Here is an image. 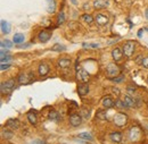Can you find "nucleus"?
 I'll return each mask as SVG.
<instances>
[{
    "instance_id": "9d476101",
    "label": "nucleus",
    "mask_w": 148,
    "mask_h": 144,
    "mask_svg": "<svg viewBox=\"0 0 148 144\" xmlns=\"http://www.w3.org/2000/svg\"><path fill=\"white\" fill-rule=\"evenodd\" d=\"M89 85L84 82V83H81V84H79V86H77V93H79V95H81V96H84V95H87L88 93H89Z\"/></svg>"
},
{
    "instance_id": "a19ab883",
    "label": "nucleus",
    "mask_w": 148,
    "mask_h": 144,
    "mask_svg": "<svg viewBox=\"0 0 148 144\" xmlns=\"http://www.w3.org/2000/svg\"><path fill=\"white\" fill-rule=\"evenodd\" d=\"M112 91H113V93H114L116 96H119V95H120V91H119V89H115V88H113V89H112Z\"/></svg>"
},
{
    "instance_id": "bb28decb",
    "label": "nucleus",
    "mask_w": 148,
    "mask_h": 144,
    "mask_svg": "<svg viewBox=\"0 0 148 144\" xmlns=\"http://www.w3.org/2000/svg\"><path fill=\"white\" fill-rule=\"evenodd\" d=\"M81 19H82L83 22L88 23V24H91L93 22V17L91 15H89V14H83V15L81 16Z\"/></svg>"
},
{
    "instance_id": "f3484780",
    "label": "nucleus",
    "mask_w": 148,
    "mask_h": 144,
    "mask_svg": "<svg viewBox=\"0 0 148 144\" xmlns=\"http://www.w3.org/2000/svg\"><path fill=\"white\" fill-rule=\"evenodd\" d=\"M6 127L10 128V129H17L19 127L18 119H9L6 122Z\"/></svg>"
},
{
    "instance_id": "2eb2a0df",
    "label": "nucleus",
    "mask_w": 148,
    "mask_h": 144,
    "mask_svg": "<svg viewBox=\"0 0 148 144\" xmlns=\"http://www.w3.org/2000/svg\"><path fill=\"white\" fill-rule=\"evenodd\" d=\"M38 72H39V75H40V76H46V75L49 73V66H48L47 64L42 62V64L39 65Z\"/></svg>"
},
{
    "instance_id": "c85d7f7f",
    "label": "nucleus",
    "mask_w": 148,
    "mask_h": 144,
    "mask_svg": "<svg viewBox=\"0 0 148 144\" xmlns=\"http://www.w3.org/2000/svg\"><path fill=\"white\" fill-rule=\"evenodd\" d=\"M13 47V42H10L9 40H3V41H1V48H7V49H9V48H12Z\"/></svg>"
},
{
    "instance_id": "f257e3e1",
    "label": "nucleus",
    "mask_w": 148,
    "mask_h": 144,
    "mask_svg": "<svg viewBox=\"0 0 148 144\" xmlns=\"http://www.w3.org/2000/svg\"><path fill=\"white\" fill-rule=\"evenodd\" d=\"M128 120H129L128 116H127L125 113H123V112H117V113L114 116V118H113V123L117 127L125 126V125L128 124Z\"/></svg>"
},
{
    "instance_id": "c03bdc74",
    "label": "nucleus",
    "mask_w": 148,
    "mask_h": 144,
    "mask_svg": "<svg viewBox=\"0 0 148 144\" xmlns=\"http://www.w3.org/2000/svg\"><path fill=\"white\" fill-rule=\"evenodd\" d=\"M72 3H73V5H77V1H76V0H72Z\"/></svg>"
},
{
    "instance_id": "58836bf2",
    "label": "nucleus",
    "mask_w": 148,
    "mask_h": 144,
    "mask_svg": "<svg viewBox=\"0 0 148 144\" xmlns=\"http://www.w3.org/2000/svg\"><path fill=\"white\" fill-rule=\"evenodd\" d=\"M32 144H47L46 141H42V140H34Z\"/></svg>"
},
{
    "instance_id": "ea45409f",
    "label": "nucleus",
    "mask_w": 148,
    "mask_h": 144,
    "mask_svg": "<svg viewBox=\"0 0 148 144\" xmlns=\"http://www.w3.org/2000/svg\"><path fill=\"white\" fill-rule=\"evenodd\" d=\"M127 91H128V93H129V94H133V93L136 92V89H134V88H132V86H128Z\"/></svg>"
},
{
    "instance_id": "6ab92c4d",
    "label": "nucleus",
    "mask_w": 148,
    "mask_h": 144,
    "mask_svg": "<svg viewBox=\"0 0 148 144\" xmlns=\"http://www.w3.org/2000/svg\"><path fill=\"white\" fill-rule=\"evenodd\" d=\"M1 32L3 34H8L10 32V24L7 20H1Z\"/></svg>"
},
{
    "instance_id": "473e14b6",
    "label": "nucleus",
    "mask_w": 148,
    "mask_h": 144,
    "mask_svg": "<svg viewBox=\"0 0 148 144\" xmlns=\"http://www.w3.org/2000/svg\"><path fill=\"white\" fill-rule=\"evenodd\" d=\"M115 83H121V82H123L124 81V76L123 75H120V76H116V77H114V78H112Z\"/></svg>"
},
{
    "instance_id": "423d86ee",
    "label": "nucleus",
    "mask_w": 148,
    "mask_h": 144,
    "mask_svg": "<svg viewBox=\"0 0 148 144\" xmlns=\"http://www.w3.org/2000/svg\"><path fill=\"white\" fill-rule=\"evenodd\" d=\"M82 116L79 113H73L70 116V124L73 127H77L82 124Z\"/></svg>"
},
{
    "instance_id": "b1692460",
    "label": "nucleus",
    "mask_w": 148,
    "mask_h": 144,
    "mask_svg": "<svg viewBox=\"0 0 148 144\" xmlns=\"http://www.w3.org/2000/svg\"><path fill=\"white\" fill-rule=\"evenodd\" d=\"M77 137L79 139H81V140H84V141H92V135L90 134V133H80L79 135H77Z\"/></svg>"
},
{
    "instance_id": "9b49d317",
    "label": "nucleus",
    "mask_w": 148,
    "mask_h": 144,
    "mask_svg": "<svg viewBox=\"0 0 148 144\" xmlns=\"http://www.w3.org/2000/svg\"><path fill=\"white\" fill-rule=\"evenodd\" d=\"M32 79V75L26 74V73H22L18 76V83L19 84H27L30 83V81Z\"/></svg>"
},
{
    "instance_id": "a211bd4d",
    "label": "nucleus",
    "mask_w": 148,
    "mask_h": 144,
    "mask_svg": "<svg viewBox=\"0 0 148 144\" xmlns=\"http://www.w3.org/2000/svg\"><path fill=\"white\" fill-rule=\"evenodd\" d=\"M110 137H111L112 141L115 142V143H120L122 141V134L120 132H113V133L110 134Z\"/></svg>"
},
{
    "instance_id": "4468645a",
    "label": "nucleus",
    "mask_w": 148,
    "mask_h": 144,
    "mask_svg": "<svg viewBox=\"0 0 148 144\" xmlns=\"http://www.w3.org/2000/svg\"><path fill=\"white\" fill-rule=\"evenodd\" d=\"M107 6H108L107 0H95L93 1V7L96 9H103V8H106Z\"/></svg>"
},
{
    "instance_id": "393cba45",
    "label": "nucleus",
    "mask_w": 148,
    "mask_h": 144,
    "mask_svg": "<svg viewBox=\"0 0 148 144\" xmlns=\"http://www.w3.org/2000/svg\"><path fill=\"white\" fill-rule=\"evenodd\" d=\"M24 40H25V37H24L23 34H21V33L15 34V35H14V39H13L14 43H16V44H21V43H23V42H24Z\"/></svg>"
},
{
    "instance_id": "f704fd0d",
    "label": "nucleus",
    "mask_w": 148,
    "mask_h": 144,
    "mask_svg": "<svg viewBox=\"0 0 148 144\" xmlns=\"http://www.w3.org/2000/svg\"><path fill=\"white\" fill-rule=\"evenodd\" d=\"M83 47L84 48H93V49H96V48H98L99 46L98 44H96V43H89V44H87V43H83Z\"/></svg>"
},
{
    "instance_id": "412c9836",
    "label": "nucleus",
    "mask_w": 148,
    "mask_h": 144,
    "mask_svg": "<svg viewBox=\"0 0 148 144\" xmlns=\"http://www.w3.org/2000/svg\"><path fill=\"white\" fill-rule=\"evenodd\" d=\"M27 119H29V122H30L32 125H37L38 117H37V113H36V112H33V111H29V112H27Z\"/></svg>"
},
{
    "instance_id": "72a5a7b5",
    "label": "nucleus",
    "mask_w": 148,
    "mask_h": 144,
    "mask_svg": "<svg viewBox=\"0 0 148 144\" xmlns=\"http://www.w3.org/2000/svg\"><path fill=\"white\" fill-rule=\"evenodd\" d=\"M2 136H5L6 139H10L13 136L12 132H7V130H2Z\"/></svg>"
},
{
    "instance_id": "39448f33",
    "label": "nucleus",
    "mask_w": 148,
    "mask_h": 144,
    "mask_svg": "<svg viewBox=\"0 0 148 144\" xmlns=\"http://www.w3.org/2000/svg\"><path fill=\"white\" fill-rule=\"evenodd\" d=\"M77 65H79V62H76V66H75V68H76V77L80 78L82 82H88L89 78H90V75L88 74V72H87L86 69L81 68V67L77 66Z\"/></svg>"
},
{
    "instance_id": "a878e982",
    "label": "nucleus",
    "mask_w": 148,
    "mask_h": 144,
    "mask_svg": "<svg viewBox=\"0 0 148 144\" xmlns=\"http://www.w3.org/2000/svg\"><path fill=\"white\" fill-rule=\"evenodd\" d=\"M51 50H53V51H58V52H60V51H65V50H66V47L63 46V44L56 43L55 46L51 48Z\"/></svg>"
},
{
    "instance_id": "c9c22d12",
    "label": "nucleus",
    "mask_w": 148,
    "mask_h": 144,
    "mask_svg": "<svg viewBox=\"0 0 148 144\" xmlns=\"http://www.w3.org/2000/svg\"><path fill=\"white\" fill-rule=\"evenodd\" d=\"M10 67V64H8V62H1V66H0V68H1V71H5V69H8Z\"/></svg>"
},
{
    "instance_id": "2f4dec72",
    "label": "nucleus",
    "mask_w": 148,
    "mask_h": 144,
    "mask_svg": "<svg viewBox=\"0 0 148 144\" xmlns=\"http://www.w3.org/2000/svg\"><path fill=\"white\" fill-rule=\"evenodd\" d=\"M64 22H65V14H64L63 12H60V13L58 14V18H57V24H58V25H62Z\"/></svg>"
},
{
    "instance_id": "dca6fc26",
    "label": "nucleus",
    "mask_w": 148,
    "mask_h": 144,
    "mask_svg": "<svg viewBox=\"0 0 148 144\" xmlns=\"http://www.w3.org/2000/svg\"><path fill=\"white\" fill-rule=\"evenodd\" d=\"M48 117H49V119L50 120H53V122H59L60 119H62V117H60V115H59V112L58 111H56V110H50L49 111V113H48Z\"/></svg>"
},
{
    "instance_id": "a18cd8bd",
    "label": "nucleus",
    "mask_w": 148,
    "mask_h": 144,
    "mask_svg": "<svg viewBox=\"0 0 148 144\" xmlns=\"http://www.w3.org/2000/svg\"><path fill=\"white\" fill-rule=\"evenodd\" d=\"M147 129H148V124H147Z\"/></svg>"
},
{
    "instance_id": "f03ea898",
    "label": "nucleus",
    "mask_w": 148,
    "mask_h": 144,
    "mask_svg": "<svg viewBox=\"0 0 148 144\" xmlns=\"http://www.w3.org/2000/svg\"><path fill=\"white\" fill-rule=\"evenodd\" d=\"M122 50H123V54H124L125 57L131 58L133 52H134V50H136V42H133V41H127V42L123 44Z\"/></svg>"
},
{
    "instance_id": "0eeeda50",
    "label": "nucleus",
    "mask_w": 148,
    "mask_h": 144,
    "mask_svg": "<svg viewBox=\"0 0 148 144\" xmlns=\"http://www.w3.org/2000/svg\"><path fill=\"white\" fill-rule=\"evenodd\" d=\"M140 136H141V130H140L139 127H132V128L130 129V132H129L130 140L137 141V140L140 139Z\"/></svg>"
},
{
    "instance_id": "5701e85b",
    "label": "nucleus",
    "mask_w": 148,
    "mask_h": 144,
    "mask_svg": "<svg viewBox=\"0 0 148 144\" xmlns=\"http://www.w3.org/2000/svg\"><path fill=\"white\" fill-rule=\"evenodd\" d=\"M47 9L50 14H54L56 12V2L55 0H47Z\"/></svg>"
},
{
    "instance_id": "37998d69",
    "label": "nucleus",
    "mask_w": 148,
    "mask_h": 144,
    "mask_svg": "<svg viewBox=\"0 0 148 144\" xmlns=\"http://www.w3.org/2000/svg\"><path fill=\"white\" fill-rule=\"evenodd\" d=\"M145 16H146V18L148 19V8L146 9V10H145Z\"/></svg>"
},
{
    "instance_id": "1a4fd4ad",
    "label": "nucleus",
    "mask_w": 148,
    "mask_h": 144,
    "mask_svg": "<svg viewBox=\"0 0 148 144\" xmlns=\"http://www.w3.org/2000/svg\"><path fill=\"white\" fill-rule=\"evenodd\" d=\"M101 103H103V106H104L106 109H110V108H113V107H114L115 101L113 100V98H112V96L106 95V96H104V98H103Z\"/></svg>"
},
{
    "instance_id": "c756f323",
    "label": "nucleus",
    "mask_w": 148,
    "mask_h": 144,
    "mask_svg": "<svg viewBox=\"0 0 148 144\" xmlns=\"http://www.w3.org/2000/svg\"><path fill=\"white\" fill-rule=\"evenodd\" d=\"M97 117H98V119L106 120V119H107V113H106V110H101V111L97 112Z\"/></svg>"
},
{
    "instance_id": "20e7f679",
    "label": "nucleus",
    "mask_w": 148,
    "mask_h": 144,
    "mask_svg": "<svg viewBox=\"0 0 148 144\" xmlns=\"http://www.w3.org/2000/svg\"><path fill=\"white\" fill-rule=\"evenodd\" d=\"M106 73H107V75L110 76V77H116V76H119L120 75V67L115 64V62H111V64H108L107 65V67H106Z\"/></svg>"
},
{
    "instance_id": "7ed1b4c3",
    "label": "nucleus",
    "mask_w": 148,
    "mask_h": 144,
    "mask_svg": "<svg viewBox=\"0 0 148 144\" xmlns=\"http://www.w3.org/2000/svg\"><path fill=\"white\" fill-rule=\"evenodd\" d=\"M15 88V79L14 78H10L6 82H2L1 85H0V89H1V93L2 94H6V93H10L12 91L14 90Z\"/></svg>"
},
{
    "instance_id": "cd10ccee",
    "label": "nucleus",
    "mask_w": 148,
    "mask_h": 144,
    "mask_svg": "<svg viewBox=\"0 0 148 144\" xmlns=\"http://www.w3.org/2000/svg\"><path fill=\"white\" fill-rule=\"evenodd\" d=\"M115 107L119 109H124V108H128V106L125 105V102L123 101V100H120V99H117L116 101H115Z\"/></svg>"
},
{
    "instance_id": "6e6552de",
    "label": "nucleus",
    "mask_w": 148,
    "mask_h": 144,
    "mask_svg": "<svg viewBox=\"0 0 148 144\" xmlns=\"http://www.w3.org/2000/svg\"><path fill=\"white\" fill-rule=\"evenodd\" d=\"M95 20H96V23L98 24V25H100V26H104V25H106L107 23H108V16L107 15H105V14H97L96 15V17H95Z\"/></svg>"
},
{
    "instance_id": "79ce46f5",
    "label": "nucleus",
    "mask_w": 148,
    "mask_h": 144,
    "mask_svg": "<svg viewBox=\"0 0 148 144\" xmlns=\"http://www.w3.org/2000/svg\"><path fill=\"white\" fill-rule=\"evenodd\" d=\"M141 35H143V30H140V31L138 32V36L140 37V36H141Z\"/></svg>"
},
{
    "instance_id": "4be33fe9",
    "label": "nucleus",
    "mask_w": 148,
    "mask_h": 144,
    "mask_svg": "<svg viewBox=\"0 0 148 144\" xmlns=\"http://www.w3.org/2000/svg\"><path fill=\"white\" fill-rule=\"evenodd\" d=\"M123 101L125 102V105L128 106V108H133V107L136 106V101H134L130 95H124Z\"/></svg>"
},
{
    "instance_id": "ddd939ff",
    "label": "nucleus",
    "mask_w": 148,
    "mask_h": 144,
    "mask_svg": "<svg viewBox=\"0 0 148 144\" xmlns=\"http://www.w3.org/2000/svg\"><path fill=\"white\" fill-rule=\"evenodd\" d=\"M112 57H113L114 61H120V60L122 59V57H123V50H121L120 48L113 49V51H112Z\"/></svg>"
},
{
    "instance_id": "f8f14e48",
    "label": "nucleus",
    "mask_w": 148,
    "mask_h": 144,
    "mask_svg": "<svg viewBox=\"0 0 148 144\" xmlns=\"http://www.w3.org/2000/svg\"><path fill=\"white\" fill-rule=\"evenodd\" d=\"M39 40L41 41V42H43V43H46V42H48L49 41V39L51 37V33L49 32V31H46V30H43V31H41L40 33H39Z\"/></svg>"
},
{
    "instance_id": "e433bc0d",
    "label": "nucleus",
    "mask_w": 148,
    "mask_h": 144,
    "mask_svg": "<svg viewBox=\"0 0 148 144\" xmlns=\"http://www.w3.org/2000/svg\"><path fill=\"white\" fill-rule=\"evenodd\" d=\"M12 59V57L9 56V54H7V56H3V57H1V62H7V61H9Z\"/></svg>"
},
{
    "instance_id": "49530a36",
    "label": "nucleus",
    "mask_w": 148,
    "mask_h": 144,
    "mask_svg": "<svg viewBox=\"0 0 148 144\" xmlns=\"http://www.w3.org/2000/svg\"><path fill=\"white\" fill-rule=\"evenodd\" d=\"M146 30H147V31H148V29H146Z\"/></svg>"
},
{
    "instance_id": "4c0bfd02",
    "label": "nucleus",
    "mask_w": 148,
    "mask_h": 144,
    "mask_svg": "<svg viewBox=\"0 0 148 144\" xmlns=\"http://www.w3.org/2000/svg\"><path fill=\"white\" fill-rule=\"evenodd\" d=\"M141 65L144 68H148V57L147 58H144L143 61H141Z\"/></svg>"
},
{
    "instance_id": "aec40b11",
    "label": "nucleus",
    "mask_w": 148,
    "mask_h": 144,
    "mask_svg": "<svg viewBox=\"0 0 148 144\" xmlns=\"http://www.w3.org/2000/svg\"><path fill=\"white\" fill-rule=\"evenodd\" d=\"M57 64H58V67H60V68H67L71 65V60L67 59V58H62V59L58 60Z\"/></svg>"
},
{
    "instance_id": "7c9ffc66",
    "label": "nucleus",
    "mask_w": 148,
    "mask_h": 144,
    "mask_svg": "<svg viewBox=\"0 0 148 144\" xmlns=\"http://www.w3.org/2000/svg\"><path fill=\"white\" fill-rule=\"evenodd\" d=\"M81 116H82L83 119H88L90 117V110L89 109L87 110L86 108H82V110H81Z\"/></svg>"
}]
</instances>
